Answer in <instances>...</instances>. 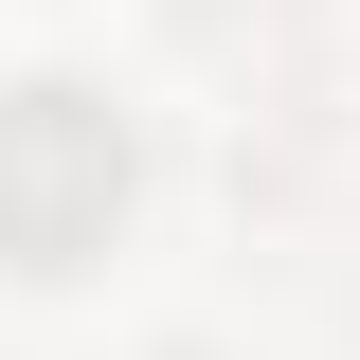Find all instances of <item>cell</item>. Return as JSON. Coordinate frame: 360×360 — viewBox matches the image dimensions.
Returning a JSON list of instances; mask_svg holds the SVG:
<instances>
[{
  "instance_id": "6da1fadb",
  "label": "cell",
  "mask_w": 360,
  "mask_h": 360,
  "mask_svg": "<svg viewBox=\"0 0 360 360\" xmlns=\"http://www.w3.org/2000/svg\"><path fill=\"white\" fill-rule=\"evenodd\" d=\"M108 198H127V144L90 127L72 90H37V127L0 144V234L54 270V252H72V217H108Z\"/></svg>"
}]
</instances>
